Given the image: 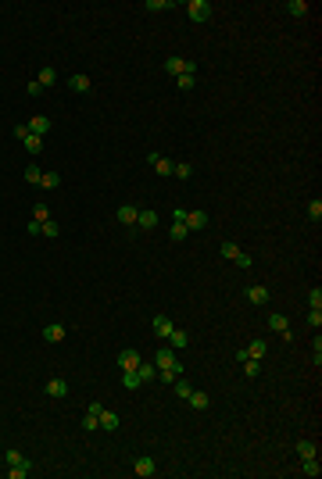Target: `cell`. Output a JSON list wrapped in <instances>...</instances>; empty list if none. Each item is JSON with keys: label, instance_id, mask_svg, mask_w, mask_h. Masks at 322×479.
Masks as SVG:
<instances>
[{"label": "cell", "instance_id": "6da1fadb", "mask_svg": "<svg viewBox=\"0 0 322 479\" xmlns=\"http://www.w3.org/2000/svg\"><path fill=\"white\" fill-rule=\"evenodd\" d=\"M154 365H158V372H168L172 379H179L183 376V365H179V358L165 347V351H154Z\"/></svg>", "mask_w": 322, "mask_h": 479}, {"label": "cell", "instance_id": "7a4b0ae2", "mask_svg": "<svg viewBox=\"0 0 322 479\" xmlns=\"http://www.w3.org/2000/svg\"><path fill=\"white\" fill-rule=\"evenodd\" d=\"M165 72H168V76H197V61H193V58H175V54H168V58H165Z\"/></svg>", "mask_w": 322, "mask_h": 479}, {"label": "cell", "instance_id": "3957f363", "mask_svg": "<svg viewBox=\"0 0 322 479\" xmlns=\"http://www.w3.org/2000/svg\"><path fill=\"white\" fill-rule=\"evenodd\" d=\"M186 14H190V22H208L211 18V4L208 0H190L186 4Z\"/></svg>", "mask_w": 322, "mask_h": 479}, {"label": "cell", "instance_id": "277c9868", "mask_svg": "<svg viewBox=\"0 0 322 479\" xmlns=\"http://www.w3.org/2000/svg\"><path fill=\"white\" fill-rule=\"evenodd\" d=\"M133 472H136L140 479H151L154 472H158V462H154L151 454H144V458H136V462H133Z\"/></svg>", "mask_w": 322, "mask_h": 479}, {"label": "cell", "instance_id": "5b68a950", "mask_svg": "<svg viewBox=\"0 0 322 479\" xmlns=\"http://www.w3.org/2000/svg\"><path fill=\"white\" fill-rule=\"evenodd\" d=\"M243 297H247L251 304H269V301H272L269 286H247V290H243Z\"/></svg>", "mask_w": 322, "mask_h": 479}, {"label": "cell", "instance_id": "8992f818", "mask_svg": "<svg viewBox=\"0 0 322 479\" xmlns=\"http://www.w3.org/2000/svg\"><path fill=\"white\" fill-rule=\"evenodd\" d=\"M140 361H144V354H140V351H133V347L118 354V369H122V372H126V369H140Z\"/></svg>", "mask_w": 322, "mask_h": 479}, {"label": "cell", "instance_id": "52a82bcc", "mask_svg": "<svg viewBox=\"0 0 322 479\" xmlns=\"http://www.w3.org/2000/svg\"><path fill=\"white\" fill-rule=\"evenodd\" d=\"M29 133H32V136H47V133H50V118H47V115H32V118H29Z\"/></svg>", "mask_w": 322, "mask_h": 479}, {"label": "cell", "instance_id": "ba28073f", "mask_svg": "<svg viewBox=\"0 0 322 479\" xmlns=\"http://www.w3.org/2000/svg\"><path fill=\"white\" fill-rule=\"evenodd\" d=\"M136 215H140V208H136V204H122V208L115 211V218H118L122 226H136Z\"/></svg>", "mask_w": 322, "mask_h": 479}, {"label": "cell", "instance_id": "9c48e42d", "mask_svg": "<svg viewBox=\"0 0 322 479\" xmlns=\"http://www.w3.org/2000/svg\"><path fill=\"white\" fill-rule=\"evenodd\" d=\"M158 222H161L158 211H147V208H144V211L136 215V226H140V229H158Z\"/></svg>", "mask_w": 322, "mask_h": 479}, {"label": "cell", "instance_id": "30bf717a", "mask_svg": "<svg viewBox=\"0 0 322 479\" xmlns=\"http://www.w3.org/2000/svg\"><path fill=\"white\" fill-rule=\"evenodd\" d=\"M208 226V211H186V229H204Z\"/></svg>", "mask_w": 322, "mask_h": 479}, {"label": "cell", "instance_id": "8fae6325", "mask_svg": "<svg viewBox=\"0 0 322 479\" xmlns=\"http://www.w3.org/2000/svg\"><path fill=\"white\" fill-rule=\"evenodd\" d=\"M47 397H54V400L68 397V383H65V379H50V383H47Z\"/></svg>", "mask_w": 322, "mask_h": 479}, {"label": "cell", "instance_id": "7c38bea8", "mask_svg": "<svg viewBox=\"0 0 322 479\" xmlns=\"http://www.w3.org/2000/svg\"><path fill=\"white\" fill-rule=\"evenodd\" d=\"M151 325H154V333H158L161 340H168V333L175 329V325H172V319H168V315H154V322H151Z\"/></svg>", "mask_w": 322, "mask_h": 479}, {"label": "cell", "instance_id": "4fadbf2b", "mask_svg": "<svg viewBox=\"0 0 322 479\" xmlns=\"http://www.w3.org/2000/svg\"><path fill=\"white\" fill-rule=\"evenodd\" d=\"M269 329H272V333H279L283 340H290V329H287V319H283V315H276V311L269 315Z\"/></svg>", "mask_w": 322, "mask_h": 479}, {"label": "cell", "instance_id": "5bb4252c", "mask_svg": "<svg viewBox=\"0 0 322 479\" xmlns=\"http://www.w3.org/2000/svg\"><path fill=\"white\" fill-rule=\"evenodd\" d=\"M65 333H68L65 325H43V340H47V343H61Z\"/></svg>", "mask_w": 322, "mask_h": 479}, {"label": "cell", "instance_id": "9a60e30c", "mask_svg": "<svg viewBox=\"0 0 322 479\" xmlns=\"http://www.w3.org/2000/svg\"><path fill=\"white\" fill-rule=\"evenodd\" d=\"M243 351H247V358L261 361V358H265V351H269V343H265V340H251V343H247Z\"/></svg>", "mask_w": 322, "mask_h": 479}, {"label": "cell", "instance_id": "2e32d148", "mask_svg": "<svg viewBox=\"0 0 322 479\" xmlns=\"http://www.w3.org/2000/svg\"><path fill=\"white\" fill-rule=\"evenodd\" d=\"M136 372H140V383L158 379V365H154V361H140V369H136Z\"/></svg>", "mask_w": 322, "mask_h": 479}, {"label": "cell", "instance_id": "e0dca14e", "mask_svg": "<svg viewBox=\"0 0 322 479\" xmlns=\"http://www.w3.org/2000/svg\"><path fill=\"white\" fill-rule=\"evenodd\" d=\"M122 426V418L115 415V411H100V429H108V433H115Z\"/></svg>", "mask_w": 322, "mask_h": 479}, {"label": "cell", "instance_id": "ac0fdd59", "mask_svg": "<svg viewBox=\"0 0 322 479\" xmlns=\"http://www.w3.org/2000/svg\"><path fill=\"white\" fill-rule=\"evenodd\" d=\"M4 462H7V465H18V469H32V465H29V458H25L22 451H14V447L4 454Z\"/></svg>", "mask_w": 322, "mask_h": 479}, {"label": "cell", "instance_id": "d6986e66", "mask_svg": "<svg viewBox=\"0 0 322 479\" xmlns=\"http://www.w3.org/2000/svg\"><path fill=\"white\" fill-rule=\"evenodd\" d=\"M168 340H172V347H175V351H183V347L190 343V333H186V329H172V333H168Z\"/></svg>", "mask_w": 322, "mask_h": 479}, {"label": "cell", "instance_id": "ffe728a7", "mask_svg": "<svg viewBox=\"0 0 322 479\" xmlns=\"http://www.w3.org/2000/svg\"><path fill=\"white\" fill-rule=\"evenodd\" d=\"M297 454H301V462H305V458H319V447H315L312 440H297Z\"/></svg>", "mask_w": 322, "mask_h": 479}, {"label": "cell", "instance_id": "44dd1931", "mask_svg": "<svg viewBox=\"0 0 322 479\" xmlns=\"http://www.w3.org/2000/svg\"><path fill=\"white\" fill-rule=\"evenodd\" d=\"M287 14H290V18H305V14H308V4H305V0H290V4H287Z\"/></svg>", "mask_w": 322, "mask_h": 479}, {"label": "cell", "instance_id": "7402d4cb", "mask_svg": "<svg viewBox=\"0 0 322 479\" xmlns=\"http://www.w3.org/2000/svg\"><path fill=\"white\" fill-rule=\"evenodd\" d=\"M22 143H25V151H29V154H43V136H32V133H29Z\"/></svg>", "mask_w": 322, "mask_h": 479}, {"label": "cell", "instance_id": "603a6c76", "mask_svg": "<svg viewBox=\"0 0 322 479\" xmlns=\"http://www.w3.org/2000/svg\"><path fill=\"white\" fill-rule=\"evenodd\" d=\"M122 386H126V390H136V386H140V372H136V369H126V372H122Z\"/></svg>", "mask_w": 322, "mask_h": 479}, {"label": "cell", "instance_id": "cb8c5ba5", "mask_svg": "<svg viewBox=\"0 0 322 479\" xmlns=\"http://www.w3.org/2000/svg\"><path fill=\"white\" fill-rule=\"evenodd\" d=\"M190 404H193V408H197V411H204V408H208V404H211V397H208V394H204V390H193V394H190Z\"/></svg>", "mask_w": 322, "mask_h": 479}, {"label": "cell", "instance_id": "d4e9b609", "mask_svg": "<svg viewBox=\"0 0 322 479\" xmlns=\"http://www.w3.org/2000/svg\"><path fill=\"white\" fill-rule=\"evenodd\" d=\"M301 472H305V476H312V479H319V472H322L319 458H305V465H301Z\"/></svg>", "mask_w": 322, "mask_h": 479}, {"label": "cell", "instance_id": "484cf974", "mask_svg": "<svg viewBox=\"0 0 322 479\" xmlns=\"http://www.w3.org/2000/svg\"><path fill=\"white\" fill-rule=\"evenodd\" d=\"M219 254H222V257H226V261H237V257H240V247H237V243H229V240H226V243H222V247H219Z\"/></svg>", "mask_w": 322, "mask_h": 479}, {"label": "cell", "instance_id": "4316f807", "mask_svg": "<svg viewBox=\"0 0 322 479\" xmlns=\"http://www.w3.org/2000/svg\"><path fill=\"white\" fill-rule=\"evenodd\" d=\"M68 89H76V93H86V89H90V76H72V79H68Z\"/></svg>", "mask_w": 322, "mask_h": 479}, {"label": "cell", "instance_id": "83f0119b", "mask_svg": "<svg viewBox=\"0 0 322 479\" xmlns=\"http://www.w3.org/2000/svg\"><path fill=\"white\" fill-rule=\"evenodd\" d=\"M36 82H40V86H54V82H58V72H54V68H40Z\"/></svg>", "mask_w": 322, "mask_h": 479}, {"label": "cell", "instance_id": "f1b7e54d", "mask_svg": "<svg viewBox=\"0 0 322 479\" xmlns=\"http://www.w3.org/2000/svg\"><path fill=\"white\" fill-rule=\"evenodd\" d=\"M58 182H61V175H58V172H43V179H40V186H43V190H58Z\"/></svg>", "mask_w": 322, "mask_h": 479}, {"label": "cell", "instance_id": "f546056e", "mask_svg": "<svg viewBox=\"0 0 322 479\" xmlns=\"http://www.w3.org/2000/svg\"><path fill=\"white\" fill-rule=\"evenodd\" d=\"M47 218H50V208H47L43 200H40V204H32V222H47Z\"/></svg>", "mask_w": 322, "mask_h": 479}, {"label": "cell", "instance_id": "4dcf8cb0", "mask_svg": "<svg viewBox=\"0 0 322 479\" xmlns=\"http://www.w3.org/2000/svg\"><path fill=\"white\" fill-rule=\"evenodd\" d=\"M258 372H261V361L247 358V361H243V376H247V379H258Z\"/></svg>", "mask_w": 322, "mask_h": 479}, {"label": "cell", "instance_id": "1f68e13d", "mask_svg": "<svg viewBox=\"0 0 322 479\" xmlns=\"http://www.w3.org/2000/svg\"><path fill=\"white\" fill-rule=\"evenodd\" d=\"M40 179H43V168H40V164H29V168H25V182H36V186H40Z\"/></svg>", "mask_w": 322, "mask_h": 479}, {"label": "cell", "instance_id": "d6a6232c", "mask_svg": "<svg viewBox=\"0 0 322 479\" xmlns=\"http://www.w3.org/2000/svg\"><path fill=\"white\" fill-rule=\"evenodd\" d=\"M82 429H86V433L100 429V415H90V411H86V418H82Z\"/></svg>", "mask_w": 322, "mask_h": 479}, {"label": "cell", "instance_id": "836d02e7", "mask_svg": "<svg viewBox=\"0 0 322 479\" xmlns=\"http://www.w3.org/2000/svg\"><path fill=\"white\" fill-rule=\"evenodd\" d=\"M172 168H175V164H172L168 158H158V161H154V172H158V175H172Z\"/></svg>", "mask_w": 322, "mask_h": 479}, {"label": "cell", "instance_id": "e575fe53", "mask_svg": "<svg viewBox=\"0 0 322 479\" xmlns=\"http://www.w3.org/2000/svg\"><path fill=\"white\" fill-rule=\"evenodd\" d=\"M186 236H190L186 222H172V240H186Z\"/></svg>", "mask_w": 322, "mask_h": 479}, {"label": "cell", "instance_id": "d590c367", "mask_svg": "<svg viewBox=\"0 0 322 479\" xmlns=\"http://www.w3.org/2000/svg\"><path fill=\"white\" fill-rule=\"evenodd\" d=\"M308 218H312V222H319V218H322V200H319V197L308 204Z\"/></svg>", "mask_w": 322, "mask_h": 479}, {"label": "cell", "instance_id": "8d00e7d4", "mask_svg": "<svg viewBox=\"0 0 322 479\" xmlns=\"http://www.w3.org/2000/svg\"><path fill=\"white\" fill-rule=\"evenodd\" d=\"M175 86L179 89H193L197 86V76H175Z\"/></svg>", "mask_w": 322, "mask_h": 479}, {"label": "cell", "instance_id": "74e56055", "mask_svg": "<svg viewBox=\"0 0 322 479\" xmlns=\"http://www.w3.org/2000/svg\"><path fill=\"white\" fill-rule=\"evenodd\" d=\"M308 304H312V311H322V290H319V286L308 293Z\"/></svg>", "mask_w": 322, "mask_h": 479}, {"label": "cell", "instance_id": "f35d334b", "mask_svg": "<svg viewBox=\"0 0 322 479\" xmlns=\"http://www.w3.org/2000/svg\"><path fill=\"white\" fill-rule=\"evenodd\" d=\"M165 7H172V0H147L144 4V11H165Z\"/></svg>", "mask_w": 322, "mask_h": 479}, {"label": "cell", "instance_id": "ab89813d", "mask_svg": "<svg viewBox=\"0 0 322 479\" xmlns=\"http://www.w3.org/2000/svg\"><path fill=\"white\" fill-rule=\"evenodd\" d=\"M172 172H175V175H179V179H190V175H193V168H190V164H186V161H179V164H175V168H172Z\"/></svg>", "mask_w": 322, "mask_h": 479}, {"label": "cell", "instance_id": "60d3db41", "mask_svg": "<svg viewBox=\"0 0 322 479\" xmlns=\"http://www.w3.org/2000/svg\"><path fill=\"white\" fill-rule=\"evenodd\" d=\"M40 233H43V236H58L61 229H58V222H50V218H47V222L40 226Z\"/></svg>", "mask_w": 322, "mask_h": 479}, {"label": "cell", "instance_id": "b9f144b4", "mask_svg": "<svg viewBox=\"0 0 322 479\" xmlns=\"http://www.w3.org/2000/svg\"><path fill=\"white\" fill-rule=\"evenodd\" d=\"M175 394H179V397L186 400L190 394H193V386H190V383H183V379H175Z\"/></svg>", "mask_w": 322, "mask_h": 479}, {"label": "cell", "instance_id": "7bdbcfd3", "mask_svg": "<svg viewBox=\"0 0 322 479\" xmlns=\"http://www.w3.org/2000/svg\"><path fill=\"white\" fill-rule=\"evenodd\" d=\"M308 325L319 329V325H322V311H308Z\"/></svg>", "mask_w": 322, "mask_h": 479}, {"label": "cell", "instance_id": "ee69618b", "mask_svg": "<svg viewBox=\"0 0 322 479\" xmlns=\"http://www.w3.org/2000/svg\"><path fill=\"white\" fill-rule=\"evenodd\" d=\"M7 476H11V479H25V476H29V469H18V465H11V472H7Z\"/></svg>", "mask_w": 322, "mask_h": 479}, {"label": "cell", "instance_id": "f6af8a7d", "mask_svg": "<svg viewBox=\"0 0 322 479\" xmlns=\"http://www.w3.org/2000/svg\"><path fill=\"white\" fill-rule=\"evenodd\" d=\"M237 265H240V268H251V265H254V257H251V254H243V250H240V257H237Z\"/></svg>", "mask_w": 322, "mask_h": 479}, {"label": "cell", "instance_id": "bcb514c9", "mask_svg": "<svg viewBox=\"0 0 322 479\" xmlns=\"http://www.w3.org/2000/svg\"><path fill=\"white\" fill-rule=\"evenodd\" d=\"M40 93H43V86H40L36 79H29V97H40Z\"/></svg>", "mask_w": 322, "mask_h": 479}]
</instances>
